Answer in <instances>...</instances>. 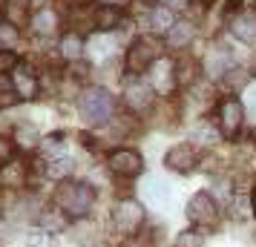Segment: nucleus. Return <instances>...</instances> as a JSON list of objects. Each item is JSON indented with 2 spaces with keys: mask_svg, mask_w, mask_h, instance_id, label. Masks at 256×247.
<instances>
[{
  "mask_svg": "<svg viewBox=\"0 0 256 247\" xmlns=\"http://www.w3.org/2000/svg\"><path fill=\"white\" fill-rule=\"evenodd\" d=\"M95 201V190L84 181H60L55 190V204L66 219H84Z\"/></svg>",
  "mask_w": 256,
  "mask_h": 247,
  "instance_id": "obj_1",
  "label": "nucleus"
},
{
  "mask_svg": "<svg viewBox=\"0 0 256 247\" xmlns=\"http://www.w3.org/2000/svg\"><path fill=\"white\" fill-rule=\"evenodd\" d=\"M112 95L101 89V86H90V89H84L81 92V101H78V109H81V118L84 124H90V127H104L106 121L112 118Z\"/></svg>",
  "mask_w": 256,
  "mask_h": 247,
  "instance_id": "obj_2",
  "label": "nucleus"
},
{
  "mask_svg": "<svg viewBox=\"0 0 256 247\" xmlns=\"http://www.w3.org/2000/svg\"><path fill=\"white\" fill-rule=\"evenodd\" d=\"M158 55H162V40L156 35H138L132 40V46L127 49V69L138 75V72L150 69L158 60Z\"/></svg>",
  "mask_w": 256,
  "mask_h": 247,
  "instance_id": "obj_3",
  "label": "nucleus"
},
{
  "mask_svg": "<svg viewBox=\"0 0 256 247\" xmlns=\"http://www.w3.org/2000/svg\"><path fill=\"white\" fill-rule=\"evenodd\" d=\"M141 222H144V210H141L138 201L127 199V201H118L116 204V210H112V224H116L118 233L132 236L141 227Z\"/></svg>",
  "mask_w": 256,
  "mask_h": 247,
  "instance_id": "obj_4",
  "label": "nucleus"
},
{
  "mask_svg": "<svg viewBox=\"0 0 256 247\" xmlns=\"http://www.w3.org/2000/svg\"><path fill=\"white\" fill-rule=\"evenodd\" d=\"M9 78H12V89L20 101H35L38 95H40V78H38V72L29 63H24V60H20V66Z\"/></svg>",
  "mask_w": 256,
  "mask_h": 247,
  "instance_id": "obj_5",
  "label": "nucleus"
},
{
  "mask_svg": "<svg viewBox=\"0 0 256 247\" xmlns=\"http://www.w3.org/2000/svg\"><path fill=\"white\" fill-rule=\"evenodd\" d=\"M187 219L202 224V227H213V224L219 222V207H216L213 196L196 193V196L190 199V204H187Z\"/></svg>",
  "mask_w": 256,
  "mask_h": 247,
  "instance_id": "obj_6",
  "label": "nucleus"
},
{
  "mask_svg": "<svg viewBox=\"0 0 256 247\" xmlns=\"http://www.w3.org/2000/svg\"><path fill=\"white\" fill-rule=\"evenodd\" d=\"M110 170H112L116 176L132 178L144 170V158H141L136 150H116V153L110 155Z\"/></svg>",
  "mask_w": 256,
  "mask_h": 247,
  "instance_id": "obj_7",
  "label": "nucleus"
},
{
  "mask_svg": "<svg viewBox=\"0 0 256 247\" xmlns=\"http://www.w3.org/2000/svg\"><path fill=\"white\" fill-rule=\"evenodd\" d=\"M196 150L190 147V144H176V147H170L167 150V155H164V164L170 167V170H176V173H190L193 167H196Z\"/></svg>",
  "mask_w": 256,
  "mask_h": 247,
  "instance_id": "obj_8",
  "label": "nucleus"
},
{
  "mask_svg": "<svg viewBox=\"0 0 256 247\" xmlns=\"http://www.w3.org/2000/svg\"><path fill=\"white\" fill-rule=\"evenodd\" d=\"M242 115H244L242 104H239L236 98H228V101L219 106L222 132H224V135H236V132H239V127H242Z\"/></svg>",
  "mask_w": 256,
  "mask_h": 247,
  "instance_id": "obj_9",
  "label": "nucleus"
},
{
  "mask_svg": "<svg viewBox=\"0 0 256 247\" xmlns=\"http://www.w3.org/2000/svg\"><path fill=\"white\" fill-rule=\"evenodd\" d=\"M0 14H3V20H9V23L20 26L24 29L29 20H32V0H6L3 6H0Z\"/></svg>",
  "mask_w": 256,
  "mask_h": 247,
  "instance_id": "obj_10",
  "label": "nucleus"
},
{
  "mask_svg": "<svg viewBox=\"0 0 256 247\" xmlns=\"http://www.w3.org/2000/svg\"><path fill=\"white\" fill-rule=\"evenodd\" d=\"M124 95H127V104H130L132 112H144V109L152 104V86L150 83H144V81H138V78L127 83Z\"/></svg>",
  "mask_w": 256,
  "mask_h": 247,
  "instance_id": "obj_11",
  "label": "nucleus"
},
{
  "mask_svg": "<svg viewBox=\"0 0 256 247\" xmlns=\"http://www.w3.org/2000/svg\"><path fill=\"white\" fill-rule=\"evenodd\" d=\"M118 23H121V9H118V3H98V6H95L92 26L98 32H112V29H118Z\"/></svg>",
  "mask_w": 256,
  "mask_h": 247,
  "instance_id": "obj_12",
  "label": "nucleus"
},
{
  "mask_svg": "<svg viewBox=\"0 0 256 247\" xmlns=\"http://www.w3.org/2000/svg\"><path fill=\"white\" fill-rule=\"evenodd\" d=\"M230 35L242 43H256V14L254 12H239L230 20Z\"/></svg>",
  "mask_w": 256,
  "mask_h": 247,
  "instance_id": "obj_13",
  "label": "nucleus"
},
{
  "mask_svg": "<svg viewBox=\"0 0 256 247\" xmlns=\"http://www.w3.org/2000/svg\"><path fill=\"white\" fill-rule=\"evenodd\" d=\"M84 46H86V40H84L81 32H66V35L60 37L58 43V52L64 60H70V63H78L84 58Z\"/></svg>",
  "mask_w": 256,
  "mask_h": 247,
  "instance_id": "obj_14",
  "label": "nucleus"
},
{
  "mask_svg": "<svg viewBox=\"0 0 256 247\" xmlns=\"http://www.w3.org/2000/svg\"><path fill=\"white\" fill-rule=\"evenodd\" d=\"M26 181V164L24 161H9L0 167V187H24Z\"/></svg>",
  "mask_w": 256,
  "mask_h": 247,
  "instance_id": "obj_15",
  "label": "nucleus"
},
{
  "mask_svg": "<svg viewBox=\"0 0 256 247\" xmlns=\"http://www.w3.org/2000/svg\"><path fill=\"white\" fill-rule=\"evenodd\" d=\"M32 29H35V35H52L55 32V26H58V12L55 9H49V6H44L40 12L32 14Z\"/></svg>",
  "mask_w": 256,
  "mask_h": 247,
  "instance_id": "obj_16",
  "label": "nucleus"
},
{
  "mask_svg": "<svg viewBox=\"0 0 256 247\" xmlns=\"http://www.w3.org/2000/svg\"><path fill=\"white\" fill-rule=\"evenodd\" d=\"M144 196L150 204L162 207V204H170V187L164 184L162 178H147V187H144Z\"/></svg>",
  "mask_w": 256,
  "mask_h": 247,
  "instance_id": "obj_17",
  "label": "nucleus"
},
{
  "mask_svg": "<svg viewBox=\"0 0 256 247\" xmlns=\"http://www.w3.org/2000/svg\"><path fill=\"white\" fill-rule=\"evenodd\" d=\"M150 26L156 32H170L176 26V17H173V9L170 6H156L150 12Z\"/></svg>",
  "mask_w": 256,
  "mask_h": 247,
  "instance_id": "obj_18",
  "label": "nucleus"
},
{
  "mask_svg": "<svg viewBox=\"0 0 256 247\" xmlns=\"http://www.w3.org/2000/svg\"><path fill=\"white\" fill-rule=\"evenodd\" d=\"M190 40H193V26L190 23H176L167 32V46L170 49H184Z\"/></svg>",
  "mask_w": 256,
  "mask_h": 247,
  "instance_id": "obj_19",
  "label": "nucleus"
},
{
  "mask_svg": "<svg viewBox=\"0 0 256 247\" xmlns=\"http://www.w3.org/2000/svg\"><path fill=\"white\" fill-rule=\"evenodd\" d=\"M222 72H230V55L224 49H213L208 55V75L219 78Z\"/></svg>",
  "mask_w": 256,
  "mask_h": 247,
  "instance_id": "obj_20",
  "label": "nucleus"
},
{
  "mask_svg": "<svg viewBox=\"0 0 256 247\" xmlns=\"http://www.w3.org/2000/svg\"><path fill=\"white\" fill-rule=\"evenodd\" d=\"M20 43V26L0 17V49H14Z\"/></svg>",
  "mask_w": 256,
  "mask_h": 247,
  "instance_id": "obj_21",
  "label": "nucleus"
},
{
  "mask_svg": "<svg viewBox=\"0 0 256 247\" xmlns=\"http://www.w3.org/2000/svg\"><path fill=\"white\" fill-rule=\"evenodd\" d=\"M38 150L44 155H58L64 153V132H49L46 138L38 141Z\"/></svg>",
  "mask_w": 256,
  "mask_h": 247,
  "instance_id": "obj_22",
  "label": "nucleus"
},
{
  "mask_svg": "<svg viewBox=\"0 0 256 247\" xmlns=\"http://www.w3.org/2000/svg\"><path fill=\"white\" fill-rule=\"evenodd\" d=\"M20 66V58L14 49H0V75H12Z\"/></svg>",
  "mask_w": 256,
  "mask_h": 247,
  "instance_id": "obj_23",
  "label": "nucleus"
},
{
  "mask_svg": "<svg viewBox=\"0 0 256 247\" xmlns=\"http://www.w3.org/2000/svg\"><path fill=\"white\" fill-rule=\"evenodd\" d=\"M170 63L167 60H162V63H156V89H162V92H167L170 89Z\"/></svg>",
  "mask_w": 256,
  "mask_h": 247,
  "instance_id": "obj_24",
  "label": "nucleus"
},
{
  "mask_svg": "<svg viewBox=\"0 0 256 247\" xmlns=\"http://www.w3.org/2000/svg\"><path fill=\"white\" fill-rule=\"evenodd\" d=\"M70 173H72L70 158H55V161L46 167V176H52V178H64V176H70Z\"/></svg>",
  "mask_w": 256,
  "mask_h": 247,
  "instance_id": "obj_25",
  "label": "nucleus"
},
{
  "mask_svg": "<svg viewBox=\"0 0 256 247\" xmlns=\"http://www.w3.org/2000/svg\"><path fill=\"white\" fill-rule=\"evenodd\" d=\"M14 141L20 144V147H32V144L40 141V138H38V132L32 130L29 124H24V127H18V130H14Z\"/></svg>",
  "mask_w": 256,
  "mask_h": 247,
  "instance_id": "obj_26",
  "label": "nucleus"
},
{
  "mask_svg": "<svg viewBox=\"0 0 256 247\" xmlns=\"http://www.w3.org/2000/svg\"><path fill=\"white\" fill-rule=\"evenodd\" d=\"M204 245V236L196 230H184V233L176 239V247H202Z\"/></svg>",
  "mask_w": 256,
  "mask_h": 247,
  "instance_id": "obj_27",
  "label": "nucleus"
},
{
  "mask_svg": "<svg viewBox=\"0 0 256 247\" xmlns=\"http://www.w3.org/2000/svg\"><path fill=\"white\" fill-rule=\"evenodd\" d=\"M12 153H14V144L9 141V138H3V135H0V167L12 161Z\"/></svg>",
  "mask_w": 256,
  "mask_h": 247,
  "instance_id": "obj_28",
  "label": "nucleus"
},
{
  "mask_svg": "<svg viewBox=\"0 0 256 247\" xmlns=\"http://www.w3.org/2000/svg\"><path fill=\"white\" fill-rule=\"evenodd\" d=\"M196 138L202 144H213V141H216V132L210 130V127H202V130H196Z\"/></svg>",
  "mask_w": 256,
  "mask_h": 247,
  "instance_id": "obj_29",
  "label": "nucleus"
},
{
  "mask_svg": "<svg viewBox=\"0 0 256 247\" xmlns=\"http://www.w3.org/2000/svg\"><path fill=\"white\" fill-rule=\"evenodd\" d=\"M46 236L49 233H40V236H29V247H52L46 242Z\"/></svg>",
  "mask_w": 256,
  "mask_h": 247,
  "instance_id": "obj_30",
  "label": "nucleus"
},
{
  "mask_svg": "<svg viewBox=\"0 0 256 247\" xmlns=\"http://www.w3.org/2000/svg\"><path fill=\"white\" fill-rule=\"evenodd\" d=\"M248 109H250V112L256 115V86L250 89V95H248Z\"/></svg>",
  "mask_w": 256,
  "mask_h": 247,
  "instance_id": "obj_31",
  "label": "nucleus"
},
{
  "mask_svg": "<svg viewBox=\"0 0 256 247\" xmlns=\"http://www.w3.org/2000/svg\"><path fill=\"white\" fill-rule=\"evenodd\" d=\"M164 3H170V9H182V6H187V0H164Z\"/></svg>",
  "mask_w": 256,
  "mask_h": 247,
  "instance_id": "obj_32",
  "label": "nucleus"
},
{
  "mask_svg": "<svg viewBox=\"0 0 256 247\" xmlns=\"http://www.w3.org/2000/svg\"><path fill=\"white\" fill-rule=\"evenodd\" d=\"M3 230H6V227H3V222H0V236H3Z\"/></svg>",
  "mask_w": 256,
  "mask_h": 247,
  "instance_id": "obj_33",
  "label": "nucleus"
},
{
  "mask_svg": "<svg viewBox=\"0 0 256 247\" xmlns=\"http://www.w3.org/2000/svg\"><path fill=\"white\" fill-rule=\"evenodd\" d=\"M254 207H256V193H254Z\"/></svg>",
  "mask_w": 256,
  "mask_h": 247,
  "instance_id": "obj_34",
  "label": "nucleus"
}]
</instances>
